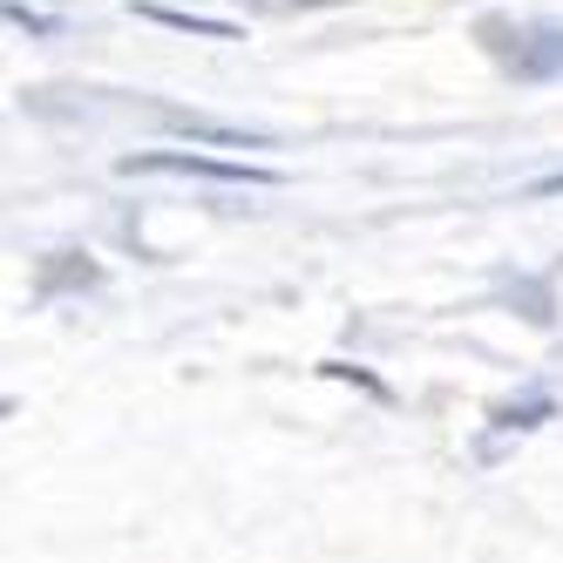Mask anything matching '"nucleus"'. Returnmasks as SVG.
<instances>
[{"label": "nucleus", "mask_w": 563, "mask_h": 563, "mask_svg": "<svg viewBox=\"0 0 563 563\" xmlns=\"http://www.w3.org/2000/svg\"><path fill=\"white\" fill-rule=\"evenodd\" d=\"M115 170L123 177H205V184H245V190L278 184V170H265V164H245V156L231 164V156H197V150H136Z\"/></svg>", "instance_id": "f03ea898"}, {"label": "nucleus", "mask_w": 563, "mask_h": 563, "mask_svg": "<svg viewBox=\"0 0 563 563\" xmlns=\"http://www.w3.org/2000/svg\"><path fill=\"white\" fill-rule=\"evenodd\" d=\"M530 197H563V170H556V177H543V184H530Z\"/></svg>", "instance_id": "0eeeda50"}, {"label": "nucleus", "mask_w": 563, "mask_h": 563, "mask_svg": "<svg viewBox=\"0 0 563 563\" xmlns=\"http://www.w3.org/2000/svg\"><path fill=\"white\" fill-rule=\"evenodd\" d=\"M556 415V400L550 394H537V400H522V408H503L496 415V428H537V421H550Z\"/></svg>", "instance_id": "423d86ee"}, {"label": "nucleus", "mask_w": 563, "mask_h": 563, "mask_svg": "<svg viewBox=\"0 0 563 563\" xmlns=\"http://www.w3.org/2000/svg\"><path fill=\"white\" fill-rule=\"evenodd\" d=\"M130 8L156 27H170V34H197V42H245V27H231V21H211V14H184V8H156V0H130Z\"/></svg>", "instance_id": "20e7f679"}, {"label": "nucleus", "mask_w": 563, "mask_h": 563, "mask_svg": "<svg viewBox=\"0 0 563 563\" xmlns=\"http://www.w3.org/2000/svg\"><path fill=\"white\" fill-rule=\"evenodd\" d=\"M8 27H14V34H34V42H55V34H62V21L21 8V0H8Z\"/></svg>", "instance_id": "39448f33"}, {"label": "nucleus", "mask_w": 563, "mask_h": 563, "mask_svg": "<svg viewBox=\"0 0 563 563\" xmlns=\"http://www.w3.org/2000/svg\"><path fill=\"white\" fill-rule=\"evenodd\" d=\"M164 130L184 136V143H211V150H272L265 130H238V123H211V115H184V109H164Z\"/></svg>", "instance_id": "7ed1b4c3"}, {"label": "nucleus", "mask_w": 563, "mask_h": 563, "mask_svg": "<svg viewBox=\"0 0 563 563\" xmlns=\"http://www.w3.org/2000/svg\"><path fill=\"white\" fill-rule=\"evenodd\" d=\"M482 48L496 55V68L522 89H543L563 75V21H509V14H482L475 21Z\"/></svg>", "instance_id": "f257e3e1"}]
</instances>
